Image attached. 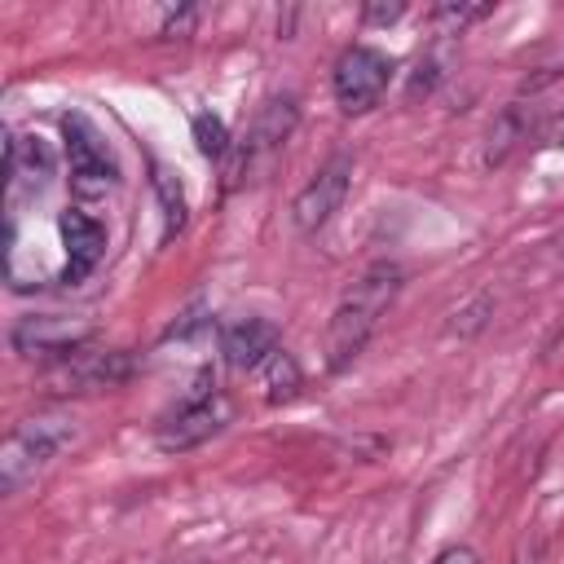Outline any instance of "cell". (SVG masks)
<instances>
[{
	"label": "cell",
	"instance_id": "5",
	"mask_svg": "<svg viewBox=\"0 0 564 564\" xmlns=\"http://www.w3.org/2000/svg\"><path fill=\"white\" fill-rule=\"evenodd\" d=\"M216 383H212V375H198V383H194V392L176 405V414H167L163 423H159V449H194V445H203L207 436H216L220 427H225V401L212 392Z\"/></svg>",
	"mask_w": 564,
	"mask_h": 564
},
{
	"label": "cell",
	"instance_id": "7",
	"mask_svg": "<svg viewBox=\"0 0 564 564\" xmlns=\"http://www.w3.org/2000/svg\"><path fill=\"white\" fill-rule=\"evenodd\" d=\"M348 181H352V159H348V154H330V159L313 172V181L295 194V203H291L295 229H300V234H317V229L339 212V203H344V194H348Z\"/></svg>",
	"mask_w": 564,
	"mask_h": 564
},
{
	"label": "cell",
	"instance_id": "20",
	"mask_svg": "<svg viewBox=\"0 0 564 564\" xmlns=\"http://www.w3.org/2000/svg\"><path fill=\"white\" fill-rule=\"evenodd\" d=\"M432 564H480V555H476L471 546H449V551H441Z\"/></svg>",
	"mask_w": 564,
	"mask_h": 564
},
{
	"label": "cell",
	"instance_id": "21",
	"mask_svg": "<svg viewBox=\"0 0 564 564\" xmlns=\"http://www.w3.org/2000/svg\"><path fill=\"white\" fill-rule=\"evenodd\" d=\"M546 145H555V150H564V115H555V123L546 128Z\"/></svg>",
	"mask_w": 564,
	"mask_h": 564
},
{
	"label": "cell",
	"instance_id": "9",
	"mask_svg": "<svg viewBox=\"0 0 564 564\" xmlns=\"http://www.w3.org/2000/svg\"><path fill=\"white\" fill-rule=\"evenodd\" d=\"M220 352L234 370H256L269 352H278V326L269 317H256V313L229 317L220 326Z\"/></svg>",
	"mask_w": 564,
	"mask_h": 564
},
{
	"label": "cell",
	"instance_id": "2",
	"mask_svg": "<svg viewBox=\"0 0 564 564\" xmlns=\"http://www.w3.org/2000/svg\"><path fill=\"white\" fill-rule=\"evenodd\" d=\"M70 441H75V423L70 419H26V423H18L4 436V449H0V489L13 494L18 485H26Z\"/></svg>",
	"mask_w": 564,
	"mask_h": 564
},
{
	"label": "cell",
	"instance_id": "4",
	"mask_svg": "<svg viewBox=\"0 0 564 564\" xmlns=\"http://www.w3.org/2000/svg\"><path fill=\"white\" fill-rule=\"evenodd\" d=\"M62 137H66V159H70V185H75V194H84V198L106 194L119 181V167H115V154L106 150L101 132L93 128V119L66 115L62 119Z\"/></svg>",
	"mask_w": 564,
	"mask_h": 564
},
{
	"label": "cell",
	"instance_id": "17",
	"mask_svg": "<svg viewBox=\"0 0 564 564\" xmlns=\"http://www.w3.org/2000/svg\"><path fill=\"white\" fill-rule=\"evenodd\" d=\"M494 313V300L489 295H476L467 308H458L454 313V322H449V335H476L480 326H485V317Z\"/></svg>",
	"mask_w": 564,
	"mask_h": 564
},
{
	"label": "cell",
	"instance_id": "18",
	"mask_svg": "<svg viewBox=\"0 0 564 564\" xmlns=\"http://www.w3.org/2000/svg\"><path fill=\"white\" fill-rule=\"evenodd\" d=\"M485 13H489V4H441V9H436V22L463 26V22H476V18H485Z\"/></svg>",
	"mask_w": 564,
	"mask_h": 564
},
{
	"label": "cell",
	"instance_id": "10",
	"mask_svg": "<svg viewBox=\"0 0 564 564\" xmlns=\"http://www.w3.org/2000/svg\"><path fill=\"white\" fill-rule=\"evenodd\" d=\"M4 176H9V198L40 194L53 181V150L40 137H9V145H4Z\"/></svg>",
	"mask_w": 564,
	"mask_h": 564
},
{
	"label": "cell",
	"instance_id": "16",
	"mask_svg": "<svg viewBox=\"0 0 564 564\" xmlns=\"http://www.w3.org/2000/svg\"><path fill=\"white\" fill-rule=\"evenodd\" d=\"M194 145H198L203 159H225V150H229L225 123L216 115H194Z\"/></svg>",
	"mask_w": 564,
	"mask_h": 564
},
{
	"label": "cell",
	"instance_id": "11",
	"mask_svg": "<svg viewBox=\"0 0 564 564\" xmlns=\"http://www.w3.org/2000/svg\"><path fill=\"white\" fill-rule=\"evenodd\" d=\"M62 242H66V282H79L84 273H93L97 269V260L106 256V229H101V220L97 216H88V212H79V207H70V212H62Z\"/></svg>",
	"mask_w": 564,
	"mask_h": 564
},
{
	"label": "cell",
	"instance_id": "1",
	"mask_svg": "<svg viewBox=\"0 0 564 564\" xmlns=\"http://www.w3.org/2000/svg\"><path fill=\"white\" fill-rule=\"evenodd\" d=\"M401 278H405L401 264L379 260V264H370V269L344 291V300L335 304L330 326H326V370H344V366L366 348V339L375 335L379 317H383L388 304L397 300Z\"/></svg>",
	"mask_w": 564,
	"mask_h": 564
},
{
	"label": "cell",
	"instance_id": "13",
	"mask_svg": "<svg viewBox=\"0 0 564 564\" xmlns=\"http://www.w3.org/2000/svg\"><path fill=\"white\" fill-rule=\"evenodd\" d=\"M256 379H260V388H264V401H291L300 388H304V375H300V361L286 352V348H278V352H269L260 366H256Z\"/></svg>",
	"mask_w": 564,
	"mask_h": 564
},
{
	"label": "cell",
	"instance_id": "14",
	"mask_svg": "<svg viewBox=\"0 0 564 564\" xmlns=\"http://www.w3.org/2000/svg\"><path fill=\"white\" fill-rule=\"evenodd\" d=\"M154 198L163 207V242H172L185 229V194H181V181L159 163H154Z\"/></svg>",
	"mask_w": 564,
	"mask_h": 564
},
{
	"label": "cell",
	"instance_id": "15",
	"mask_svg": "<svg viewBox=\"0 0 564 564\" xmlns=\"http://www.w3.org/2000/svg\"><path fill=\"white\" fill-rule=\"evenodd\" d=\"M520 132H524V123H520V115H516V110L498 115V119H494V128L485 132V167H498V163L511 154V145L520 141Z\"/></svg>",
	"mask_w": 564,
	"mask_h": 564
},
{
	"label": "cell",
	"instance_id": "8",
	"mask_svg": "<svg viewBox=\"0 0 564 564\" xmlns=\"http://www.w3.org/2000/svg\"><path fill=\"white\" fill-rule=\"evenodd\" d=\"M132 375V357L123 348H106V352H70L48 370V392H97V388H115Z\"/></svg>",
	"mask_w": 564,
	"mask_h": 564
},
{
	"label": "cell",
	"instance_id": "19",
	"mask_svg": "<svg viewBox=\"0 0 564 564\" xmlns=\"http://www.w3.org/2000/svg\"><path fill=\"white\" fill-rule=\"evenodd\" d=\"M401 13H405V4H366V9H361V18H366V22H379V26H383V22H397Z\"/></svg>",
	"mask_w": 564,
	"mask_h": 564
},
{
	"label": "cell",
	"instance_id": "12",
	"mask_svg": "<svg viewBox=\"0 0 564 564\" xmlns=\"http://www.w3.org/2000/svg\"><path fill=\"white\" fill-rule=\"evenodd\" d=\"M295 119H300V110H295V97H269V101L260 106V115L251 119V132H247V150H242V163H238V167H251V159H256V154H269V150H278V145L291 137Z\"/></svg>",
	"mask_w": 564,
	"mask_h": 564
},
{
	"label": "cell",
	"instance_id": "6",
	"mask_svg": "<svg viewBox=\"0 0 564 564\" xmlns=\"http://www.w3.org/2000/svg\"><path fill=\"white\" fill-rule=\"evenodd\" d=\"M88 339H93V326L84 317H62V313H31V317H18L13 330H9L13 352H22V357H57V361L79 352Z\"/></svg>",
	"mask_w": 564,
	"mask_h": 564
},
{
	"label": "cell",
	"instance_id": "3",
	"mask_svg": "<svg viewBox=\"0 0 564 564\" xmlns=\"http://www.w3.org/2000/svg\"><path fill=\"white\" fill-rule=\"evenodd\" d=\"M388 79H392V57L379 53V48H370V44H352V48L339 53L330 84H335L339 110L361 115V110H370V106L383 97Z\"/></svg>",
	"mask_w": 564,
	"mask_h": 564
}]
</instances>
